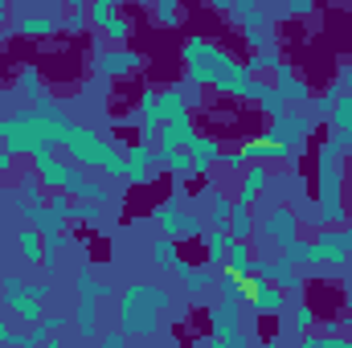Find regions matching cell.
I'll return each mask as SVG.
<instances>
[{
    "instance_id": "obj_24",
    "label": "cell",
    "mask_w": 352,
    "mask_h": 348,
    "mask_svg": "<svg viewBox=\"0 0 352 348\" xmlns=\"http://www.w3.org/2000/svg\"><path fill=\"white\" fill-rule=\"evenodd\" d=\"M98 345H102V348H127V340H123V332H107Z\"/></svg>"
},
{
    "instance_id": "obj_26",
    "label": "cell",
    "mask_w": 352,
    "mask_h": 348,
    "mask_svg": "<svg viewBox=\"0 0 352 348\" xmlns=\"http://www.w3.org/2000/svg\"><path fill=\"white\" fill-rule=\"evenodd\" d=\"M340 87H349V90H352V70H344V78H340Z\"/></svg>"
},
{
    "instance_id": "obj_10",
    "label": "cell",
    "mask_w": 352,
    "mask_h": 348,
    "mask_svg": "<svg viewBox=\"0 0 352 348\" xmlns=\"http://www.w3.org/2000/svg\"><path fill=\"white\" fill-rule=\"evenodd\" d=\"M188 160H192V173H209V164L221 160V144L209 140V135H197V140L188 144Z\"/></svg>"
},
{
    "instance_id": "obj_5",
    "label": "cell",
    "mask_w": 352,
    "mask_h": 348,
    "mask_svg": "<svg viewBox=\"0 0 352 348\" xmlns=\"http://www.w3.org/2000/svg\"><path fill=\"white\" fill-rule=\"evenodd\" d=\"M135 66H140L135 50H107V54H98V74H107V78H131Z\"/></svg>"
},
{
    "instance_id": "obj_6",
    "label": "cell",
    "mask_w": 352,
    "mask_h": 348,
    "mask_svg": "<svg viewBox=\"0 0 352 348\" xmlns=\"http://www.w3.org/2000/svg\"><path fill=\"white\" fill-rule=\"evenodd\" d=\"M316 250H320V259L328 262L332 270H344L349 250H344V234H340V230H320V234H316Z\"/></svg>"
},
{
    "instance_id": "obj_7",
    "label": "cell",
    "mask_w": 352,
    "mask_h": 348,
    "mask_svg": "<svg viewBox=\"0 0 352 348\" xmlns=\"http://www.w3.org/2000/svg\"><path fill=\"white\" fill-rule=\"evenodd\" d=\"M156 217H160V230H164L168 238H192V234L201 230V221H197L192 213H180L176 205H164Z\"/></svg>"
},
{
    "instance_id": "obj_12",
    "label": "cell",
    "mask_w": 352,
    "mask_h": 348,
    "mask_svg": "<svg viewBox=\"0 0 352 348\" xmlns=\"http://www.w3.org/2000/svg\"><path fill=\"white\" fill-rule=\"evenodd\" d=\"M332 140L340 144V148H349L352 144V94H344V98H336V107H332Z\"/></svg>"
},
{
    "instance_id": "obj_23",
    "label": "cell",
    "mask_w": 352,
    "mask_h": 348,
    "mask_svg": "<svg viewBox=\"0 0 352 348\" xmlns=\"http://www.w3.org/2000/svg\"><path fill=\"white\" fill-rule=\"evenodd\" d=\"M16 295H25V283L16 274H4V303H12Z\"/></svg>"
},
{
    "instance_id": "obj_4",
    "label": "cell",
    "mask_w": 352,
    "mask_h": 348,
    "mask_svg": "<svg viewBox=\"0 0 352 348\" xmlns=\"http://www.w3.org/2000/svg\"><path fill=\"white\" fill-rule=\"evenodd\" d=\"M246 299H250V307H254V316H263V320H278L283 316V291L274 287V283H266V279H254V283H246Z\"/></svg>"
},
{
    "instance_id": "obj_25",
    "label": "cell",
    "mask_w": 352,
    "mask_h": 348,
    "mask_svg": "<svg viewBox=\"0 0 352 348\" xmlns=\"http://www.w3.org/2000/svg\"><path fill=\"white\" fill-rule=\"evenodd\" d=\"M12 160H16V156H12V152H8V148H4V152H0V173H12V168H16V164H12Z\"/></svg>"
},
{
    "instance_id": "obj_20",
    "label": "cell",
    "mask_w": 352,
    "mask_h": 348,
    "mask_svg": "<svg viewBox=\"0 0 352 348\" xmlns=\"http://www.w3.org/2000/svg\"><path fill=\"white\" fill-rule=\"evenodd\" d=\"M152 254H156V262H160L164 270H176V262H180V250L173 246V238H160V242L152 246Z\"/></svg>"
},
{
    "instance_id": "obj_19",
    "label": "cell",
    "mask_w": 352,
    "mask_h": 348,
    "mask_svg": "<svg viewBox=\"0 0 352 348\" xmlns=\"http://www.w3.org/2000/svg\"><path fill=\"white\" fill-rule=\"evenodd\" d=\"M230 246H234V238L226 230H209V262H226Z\"/></svg>"
},
{
    "instance_id": "obj_9",
    "label": "cell",
    "mask_w": 352,
    "mask_h": 348,
    "mask_svg": "<svg viewBox=\"0 0 352 348\" xmlns=\"http://www.w3.org/2000/svg\"><path fill=\"white\" fill-rule=\"evenodd\" d=\"M152 173H156V152L144 148V144H135V148L127 152V180H131V184H148Z\"/></svg>"
},
{
    "instance_id": "obj_14",
    "label": "cell",
    "mask_w": 352,
    "mask_h": 348,
    "mask_svg": "<svg viewBox=\"0 0 352 348\" xmlns=\"http://www.w3.org/2000/svg\"><path fill=\"white\" fill-rule=\"evenodd\" d=\"M156 102H160V119H164V123H176V119L188 115V98H184V90H176V87H168Z\"/></svg>"
},
{
    "instance_id": "obj_1",
    "label": "cell",
    "mask_w": 352,
    "mask_h": 348,
    "mask_svg": "<svg viewBox=\"0 0 352 348\" xmlns=\"http://www.w3.org/2000/svg\"><path fill=\"white\" fill-rule=\"evenodd\" d=\"M168 307V291L152 283H131L119 299V324L127 336H148L156 332V316Z\"/></svg>"
},
{
    "instance_id": "obj_15",
    "label": "cell",
    "mask_w": 352,
    "mask_h": 348,
    "mask_svg": "<svg viewBox=\"0 0 352 348\" xmlns=\"http://www.w3.org/2000/svg\"><path fill=\"white\" fill-rule=\"evenodd\" d=\"M16 242H21L25 259L33 262V266H50V254H45V242H41V234H37V230H21V234H16Z\"/></svg>"
},
{
    "instance_id": "obj_16",
    "label": "cell",
    "mask_w": 352,
    "mask_h": 348,
    "mask_svg": "<svg viewBox=\"0 0 352 348\" xmlns=\"http://www.w3.org/2000/svg\"><path fill=\"white\" fill-rule=\"evenodd\" d=\"M119 12H123V8H119L115 0H98V4H90V8H87L90 29H94V33H107V29H111V21H115Z\"/></svg>"
},
{
    "instance_id": "obj_27",
    "label": "cell",
    "mask_w": 352,
    "mask_h": 348,
    "mask_svg": "<svg viewBox=\"0 0 352 348\" xmlns=\"http://www.w3.org/2000/svg\"><path fill=\"white\" fill-rule=\"evenodd\" d=\"M263 348H278V345H274V340H263Z\"/></svg>"
},
{
    "instance_id": "obj_18",
    "label": "cell",
    "mask_w": 352,
    "mask_h": 348,
    "mask_svg": "<svg viewBox=\"0 0 352 348\" xmlns=\"http://www.w3.org/2000/svg\"><path fill=\"white\" fill-rule=\"evenodd\" d=\"M234 242H246L250 234H254V213L250 209H242V205H234V217H230V230H226Z\"/></svg>"
},
{
    "instance_id": "obj_13",
    "label": "cell",
    "mask_w": 352,
    "mask_h": 348,
    "mask_svg": "<svg viewBox=\"0 0 352 348\" xmlns=\"http://www.w3.org/2000/svg\"><path fill=\"white\" fill-rule=\"evenodd\" d=\"M226 274H238V279H250L254 274V250L250 242H234L230 254H226Z\"/></svg>"
},
{
    "instance_id": "obj_17",
    "label": "cell",
    "mask_w": 352,
    "mask_h": 348,
    "mask_svg": "<svg viewBox=\"0 0 352 348\" xmlns=\"http://www.w3.org/2000/svg\"><path fill=\"white\" fill-rule=\"evenodd\" d=\"M16 33H25V37H50V33H58V17H21Z\"/></svg>"
},
{
    "instance_id": "obj_3",
    "label": "cell",
    "mask_w": 352,
    "mask_h": 348,
    "mask_svg": "<svg viewBox=\"0 0 352 348\" xmlns=\"http://www.w3.org/2000/svg\"><path fill=\"white\" fill-rule=\"evenodd\" d=\"M307 131H311V119H307V115H278V119H270V123H266L263 135H266V144H274V148H287V152H291Z\"/></svg>"
},
{
    "instance_id": "obj_8",
    "label": "cell",
    "mask_w": 352,
    "mask_h": 348,
    "mask_svg": "<svg viewBox=\"0 0 352 348\" xmlns=\"http://www.w3.org/2000/svg\"><path fill=\"white\" fill-rule=\"evenodd\" d=\"M209 324H213V336L217 340H234L242 336V316H238V303H221V307H209Z\"/></svg>"
},
{
    "instance_id": "obj_11",
    "label": "cell",
    "mask_w": 352,
    "mask_h": 348,
    "mask_svg": "<svg viewBox=\"0 0 352 348\" xmlns=\"http://www.w3.org/2000/svg\"><path fill=\"white\" fill-rule=\"evenodd\" d=\"M266 184H270V173H266L263 164H246V180H242V188H238V201H234V205L250 209V201L263 193Z\"/></svg>"
},
{
    "instance_id": "obj_22",
    "label": "cell",
    "mask_w": 352,
    "mask_h": 348,
    "mask_svg": "<svg viewBox=\"0 0 352 348\" xmlns=\"http://www.w3.org/2000/svg\"><path fill=\"white\" fill-rule=\"evenodd\" d=\"M66 217H74V221H94L98 217V205H90V201H70V213Z\"/></svg>"
},
{
    "instance_id": "obj_2",
    "label": "cell",
    "mask_w": 352,
    "mask_h": 348,
    "mask_svg": "<svg viewBox=\"0 0 352 348\" xmlns=\"http://www.w3.org/2000/svg\"><path fill=\"white\" fill-rule=\"evenodd\" d=\"M258 230L270 238V246H283V250H287V246H295V242H299V213H295V209H287V205H274L270 213H263Z\"/></svg>"
},
{
    "instance_id": "obj_21",
    "label": "cell",
    "mask_w": 352,
    "mask_h": 348,
    "mask_svg": "<svg viewBox=\"0 0 352 348\" xmlns=\"http://www.w3.org/2000/svg\"><path fill=\"white\" fill-rule=\"evenodd\" d=\"M156 21H160L164 29H176V25L184 21V8H180V4H160V8H156Z\"/></svg>"
}]
</instances>
